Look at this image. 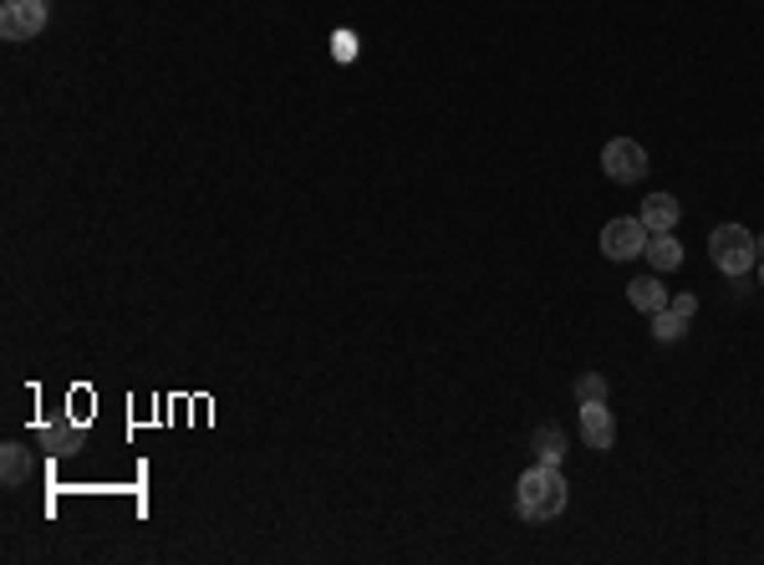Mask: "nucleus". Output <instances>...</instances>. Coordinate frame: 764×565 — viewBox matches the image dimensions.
<instances>
[{"mask_svg":"<svg viewBox=\"0 0 764 565\" xmlns=\"http://www.w3.org/2000/svg\"><path fill=\"white\" fill-rule=\"evenodd\" d=\"M571 504V489H566V473L555 469V463H535V469L520 473V484H514V510L520 520H555V514Z\"/></svg>","mask_w":764,"mask_h":565,"instance_id":"nucleus-1","label":"nucleus"},{"mask_svg":"<svg viewBox=\"0 0 764 565\" xmlns=\"http://www.w3.org/2000/svg\"><path fill=\"white\" fill-rule=\"evenodd\" d=\"M709 260H713V270L729 280L750 276L754 260H760V239H754L744 224H719L709 235Z\"/></svg>","mask_w":764,"mask_h":565,"instance_id":"nucleus-2","label":"nucleus"},{"mask_svg":"<svg viewBox=\"0 0 764 565\" xmlns=\"http://www.w3.org/2000/svg\"><path fill=\"white\" fill-rule=\"evenodd\" d=\"M602 173L612 184H637L647 173V148L637 143V138H612V143L602 148Z\"/></svg>","mask_w":764,"mask_h":565,"instance_id":"nucleus-3","label":"nucleus"},{"mask_svg":"<svg viewBox=\"0 0 764 565\" xmlns=\"http://www.w3.org/2000/svg\"><path fill=\"white\" fill-rule=\"evenodd\" d=\"M647 250V224L622 214V220H606L602 224V255L606 260H637Z\"/></svg>","mask_w":764,"mask_h":565,"instance_id":"nucleus-4","label":"nucleus"},{"mask_svg":"<svg viewBox=\"0 0 764 565\" xmlns=\"http://www.w3.org/2000/svg\"><path fill=\"white\" fill-rule=\"evenodd\" d=\"M46 31V0H6L0 6V36L6 41H36Z\"/></svg>","mask_w":764,"mask_h":565,"instance_id":"nucleus-5","label":"nucleus"},{"mask_svg":"<svg viewBox=\"0 0 764 565\" xmlns=\"http://www.w3.org/2000/svg\"><path fill=\"white\" fill-rule=\"evenodd\" d=\"M581 438H586V448H596V454H606V448L617 444V418L606 408V397L581 403Z\"/></svg>","mask_w":764,"mask_h":565,"instance_id":"nucleus-6","label":"nucleus"},{"mask_svg":"<svg viewBox=\"0 0 764 565\" xmlns=\"http://www.w3.org/2000/svg\"><path fill=\"white\" fill-rule=\"evenodd\" d=\"M637 220L647 224V235H662V230H678V220H683V204H678L672 194H647Z\"/></svg>","mask_w":764,"mask_h":565,"instance_id":"nucleus-7","label":"nucleus"},{"mask_svg":"<svg viewBox=\"0 0 764 565\" xmlns=\"http://www.w3.org/2000/svg\"><path fill=\"white\" fill-rule=\"evenodd\" d=\"M627 301H633L643 316H658V311H668L672 296L662 290L658 276H637V280H627Z\"/></svg>","mask_w":764,"mask_h":565,"instance_id":"nucleus-8","label":"nucleus"},{"mask_svg":"<svg viewBox=\"0 0 764 565\" xmlns=\"http://www.w3.org/2000/svg\"><path fill=\"white\" fill-rule=\"evenodd\" d=\"M647 265L658 270V276H668V270H678L683 265V245H678V235L672 230H662V235H647Z\"/></svg>","mask_w":764,"mask_h":565,"instance_id":"nucleus-9","label":"nucleus"},{"mask_svg":"<svg viewBox=\"0 0 764 565\" xmlns=\"http://www.w3.org/2000/svg\"><path fill=\"white\" fill-rule=\"evenodd\" d=\"M26 473H31V454L21 444H6L0 448V484L15 489V484H26Z\"/></svg>","mask_w":764,"mask_h":565,"instance_id":"nucleus-10","label":"nucleus"},{"mask_svg":"<svg viewBox=\"0 0 764 565\" xmlns=\"http://www.w3.org/2000/svg\"><path fill=\"white\" fill-rule=\"evenodd\" d=\"M535 459L561 469V459H566V434H561V428H551V423H545V428H535Z\"/></svg>","mask_w":764,"mask_h":565,"instance_id":"nucleus-11","label":"nucleus"},{"mask_svg":"<svg viewBox=\"0 0 764 565\" xmlns=\"http://www.w3.org/2000/svg\"><path fill=\"white\" fill-rule=\"evenodd\" d=\"M46 454H72V448H82V428H72V423H62V428H41L36 438Z\"/></svg>","mask_w":764,"mask_h":565,"instance_id":"nucleus-12","label":"nucleus"},{"mask_svg":"<svg viewBox=\"0 0 764 565\" xmlns=\"http://www.w3.org/2000/svg\"><path fill=\"white\" fill-rule=\"evenodd\" d=\"M683 331H688V321H683L678 311H672V306H668V311L652 316V337H658V342H678Z\"/></svg>","mask_w":764,"mask_h":565,"instance_id":"nucleus-13","label":"nucleus"},{"mask_svg":"<svg viewBox=\"0 0 764 565\" xmlns=\"http://www.w3.org/2000/svg\"><path fill=\"white\" fill-rule=\"evenodd\" d=\"M596 397H606V377H596V372L576 377V403H596Z\"/></svg>","mask_w":764,"mask_h":565,"instance_id":"nucleus-14","label":"nucleus"},{"mask_svg":"<svg viewBox=\"0 0 764 565\" xmlns=\"http://www.w3.org/2000/svg\"><path fill=\"white\" fill-rule=\"evenodd\" d=\"M672 311L683 316V321H693V316H699V296H693V290H683V296H672Z\"/></svg>","mask_w":764,"mask_h":565,"instance_id":"nucleus-15","label":"nucleus"},{"mask_svg":"<svg viewBox=\"0 0 764 565\" xmlns=\"http://www.w3.org/2000/svg\"><path fill=\"white\" fill-rule=\"evenodd\" d=\"M760 255H764V239H760Z\"/></svg>","mask_w":764,"mask_h":565,"instance_id":"nucleus-16","label":"nucleus"},{"mask_svg":"<svg viewBox=\"0 0 764 565\" xmlns=\"http://www.w3.org/2000/svg\"><path fill=\"white\" fill-rule=\"evenodd\" d=\"M760 286H764V270H760Z\"/></svg>","mask_w":764,"mask_h":565,"instance_id":"nucleus-17","label":"nucleus"}]
</instances>
